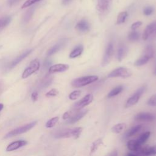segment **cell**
<instances>
[{
  "instance_id": "16",
  "label": "cell",
  "mask_w": 156,
  "mask_h": 156,
  "mask_svg": "<svg viewBox=\"0 0 156 156\" xmlns=\"http://www.w3.org/2000/svg\"><path fill=\"white\" fill-rule=\"evenodd\" d=\"M76 29L80 32H85L90 30V24L86 20L83 19L77 23Z\"/></svg>"
},
{
  "instance_id": "34",
  "label": "cell",
  "mask_w": 156,
  "mask_h": 156,
  "mask_svg": "<svg viewBox=\"0 0 156 156\" xmlns=\"http://www.w3.org/2000/svg\"><path fill=\"white\" fill-rule=\"evenodd\" d=\"M83 130V128L80 127L73 128V138H77L80 135L82 132Z\"/></svg>"
},
{
  "instance_id": "28",
  "label": "cell",
  "mask_w": 156,
  "mask_h": 156,
  "mask_svg": "<svg viewBox=\"0 0 156 156\" xmlns=\"http://www.w3.org/2000/svg\"><path fill=\"white\" fill-rule=\"evenodd\" d=\"M11 21V17L5 16L0 18V30L6 27Z\"/></svg>"
},
{
  "instance_id": "36",
  "label": "cell",
  "mask_w": 156,
  "mask_h": 156,
  "mask_svg": "<svg viewBox=\"0 0 156 156\" xmlns=\"http://www.w3.org/2000/svg\"><path fill=\"white\" fill-rule=\"evenodd\" d=\"M145 54L148 55L151 58L154 56V51L152 46H148L146 47L145 49Z\"/></svg>"
},
{
  "instance_id": "6",
  "label": "cell",
  "mask_w": 156,
  "mask_h": 156,
  "mask_svg": "<svg viewBox=\"0 0 156 156\" xmlns=\"http://www.w3.org/2000/svg\"><path fill=\"white\" fill-rule=\"evenodd\" d=\"M93 100V95L92 94H88L84 97H83L81 99L76 102L73 105V108L74 110L79 111L80 109L83 108V107L91 104Z\"/></svg>"
},
{
  "instance_id": "15",
  "label": "cell",
  "mask_w": 156,
  "mask_h": 156,
  "mask_svg": "<svg viewBox=\"0 0 156 156\" xmlns=\"http://www.w3.org/2000/svg\"><path fill=\"white\" fill-rule=\"evenodd\" d=\"M27 142L25 140H18L11 143L9 144L6 148L7 151H12L16 150L25 145H26Z\"/></svg>"
},
{
  "instance_id": "29",
  "label": "cell",
  "mask_w": 156,
  "mask_h": 156,
  "mask_svg": "<svg viewBox=\"0 0 156 156\" xmlns=\"http://www.w3.org/2000/svg\"><path fill=\"white\" fill-rule=\"evenodd\" d=\"M103 143V141H102V138H99L96 140H95L92 145H91V153H93L99 147V146H100Z\"/></svg>"
},
{
  "instance_id": "4",
  "label": "cell",
  "mask_w": 156,
  "mask_h": 156,
  "mask_svg": "<svg viewBox=\"0 0 156 156\" xmlns=\"http://www.w3.org/2000/svg\"><path fill=\"white\" fill-rule=\"evenodd\" d=\"M40 67V63L38 59L35 58L30 62L28 66L24 70L22 74V78L26 79L32 74L37 72Z\"/></svg>"
},
{
  "instance_id": "9",
  "label": "cell",
  "mask_w": 156,
  "mask_h": 156,
  "mask_svg": "<svg viewBox=\"0 0 156 156\" xmlns=\"http://www.w3.org/2000/svg\"><path fill=\"white\" fill-rule=\"evenodd\" d=\"M112 0H98L96 9L101 13L107 12L110 7Z\"/></svg>"
},
{
  "instance_id": "3",
  "label": "cell",
  "mask_w": 156,
  "mask_h": 156,
  "mask_svg": "<svg viewBox=\"0 0 156 156\" xmlns=\"http://www.w3.org/2000/svg\"><path fill=\"white\" fill-rule=\"evenodd\" d=\"M146 89V85L142 86L140 88H139L135 92V93L127 100L125 107L126 108H127V107H130L132 105H135L138 102V101L140 100V99L141 96L143 95V94L145 92Z\"/></svg>"
},
{
  "instance_id": "19",
  "label": "cell",
  "mask_w": 156,
  "mask_h": 156,
  "mask_svg": "<svg viewBox=\"0 0 156 156\" xmlns=\"http://www.w3.org/2000/svg\"><path fill=\"white\" fill-rule=\"evenodd\" d=\"M32 51V49H30V50H27L26 52H24V53L21 54L20 56L17 57L15 60H13V62L10 63V68H13L15 66H16L17 64H18L20 62H21L23 59H24L28 55H29L30 54V52Z\"/></svg>"
},
{
  "instance_id": "8",
  "label": "cell",
  "mask_w": 156,
  "mask_h": 156,
  "mask_svg": "<svg viewBox=\"0 0 156 156\" xmlns=\"http://www.w3.org/2000/svg\"><path fill=\"white\" fill-rule=\"evenodd\" d=\"M54 136L56 138H73V129H63L55 131Z\"/></svg>"
},
{
  "instance_id": "13",
  "label": "cell",
  "mask_w": 156,
  "mask_h": 156,
  "mask_svg": "<svg viewBox=\"0 0 156 156\" xmlns=\"http://www.w3.org/2000/svg\"><path fill=\"white\" fill-rule=\"evenodd\" d=\"M69 65L67 64L58 63L52 65L49 68V73H62L64 72L69 69Z\"/></svg>"
},
{
  "instance_id": "35",
  "label": "cell",
  "mask_w": 156,
  "mask_h": 156,
  "mask_svg": "<svg viewBox=\"0 0 156 156\" xmlns=\"http://www.w3.org/2000/svg\"><path fill=\"white\" fill-rule=\"evenodd\" d=\"M147 104L151 107L156 106V94L152 95L147 101Z\"/></svg>"
},
{
  "instance_id": "24",
  "label": "cell",
  "mask_w": 156,
  "mask_h": 156,
  "mask_svg": "<svg viewBox=\"0 0 156 156\" xmlns=\"http://www.w3.org/2000/svg\"><path fill=\"white\" fill-rule=\"evenodd\" d=\"M124 90V87L122 85H118L117 87H116L115 88H114L113 89H112L107 94V97L108 98H113L118 94H119L120 93H121L122 91V90Z\"/></svg>"
},
{
  "instance_id": "43",
  "label": "cell",
  "mask_w": 156,
  "mask_h": 156,
  "mask_svg": "<svg viewBox=\"0 0 156 156\" xmlns=\"http://www.w3.org/2000/svg\"><path fill=\"white\" fill-rule=\"evenodd\" d=\"M21 0H7V3L9 6H12L14 4L18 3Z\"/></svg>"
},
{
  "instance_id": "47",
  "label": "cell",
  "mask_w": 156,
  "mask_h": 156,
  "mask_svg": "<svg viewBox=\"0 0 156 156\" xmlns=\"http://www.w3.org/2000/svg\"><path fill=\"white\" fill-rule=\"evenodd\" d=\"M154 74L156 75V68H155V71H154Z\"/></svg>"
},
{
  "instance_id": "30",
  "label": "cell",
  "mask_w": 156,
  "mask_h": 156,
  "mask_svg": "<svg viewBox=\"0 0 156 156\" xmlns=\"http://www.w3.org/2000/svg\"><path fill=\"white\" fill-rule=\"evenodd\" d=\"M140 37V34L135 31V30H133V31L130 32L128 35V39L131 41H135L138 40Z\"/></svg>"
},
{
  "instance_id": "11",
  "label": "cell",
  "mask_w": 156,
  "mask_h": 156,
  "mask_svg": "<svg viewBox=\"0 0 156 156\" xmlns=\"http://www.w3.org/2000/svg\"><path fill=\"white\" fill-rule=\"evenodd\" d=\"M88 112V110H83L80 112H78L76 113H73L66 121L67 124H74L81 119Z\"/></svg>"
},
{
  "instance_id": "20",
  "label": "cell",
  "mask_w": 156,
  "mask_h": 156,
  "mask_svg": "<svg viewBox=\"0 0 156 156\" xmlns=\"http://www.w3.org/2000/svg\"><path fill=\"white\" fill-rule=\"evenodd\" d=\"M143 128V125L141 124H139V125H136L135 126L132 127V128H130L129 130H128L126 134H125V138H130L133 135H135V134H136L137 133H138Z\"/></svg>"
},
{
  "instance_id": "33",
  "label": "cell",
  "mask_w": 156,
  "mask_h": 156,
  "mask_svg": "<svg viewBox=\"0 0 156 156\" xmlns=\"http://www.w3.org/2000/svg\"><path fill=\"white\" fill-rule=\"evenodd\" d=\"M81 94V91L80 90H75L73 92H71L69 94V99L71 100H76L77 99Z\"/></svg>"
},
{
  "instance_id": "26",
  "label": "cell",
  "mask_w": 156,
  "mask_h": 156,
  "mask_svg": "<svg viewBox=\"0 0 156 156\" xmlns=\"http://www.w3.org/2000/svg\"><path fill=\"white\" fill-rule=\"evenodd\" d=\"M127 16H128V13L126 11H123L120 12L117 16L116 23L118 24H121L124 23L126 21Z\"/></svg>"
},
{
  "instance_id": "23",
  "label": "cell",
  "mask_w": 156,
  "mask_h": 156,
  "mask_svg": "<svg viewBox=\"0 0 156 156\" xmlns=\"http://www.w3.org/2000/svg\"><path fill=\"white\" fill-rule=\"evenodd\" d=\"M127 53V48L124 45H121L117 51V59L118 61L121 62L125 57Z\"/></svg>"
},
{
  "instance_id": "22",
  "label": "cell",
  "mask_w": 156,
  "mask_h": 156,
  "mask_svg": "<svg viewBox=\"0 0 156 156\" xmlns=\"http://www.w3.org/2000/svg\"><path fill=\"white\" fill-rule=\"evenodd\" d=\"M150 59H151V58H150L148 55L144 54V55H143V56H141V57H140L139 58H138V59L135 62L134 65L136 66H143V65L146 64V63L149 62V60Z\"/></svg>"
},
{
  "instance_id": "2",
  "label": "cell",
  "mask_w": 156,
  "mask_h": 156,
  "mask_svg": "<svg viewBox=\"0 0 156 156\" xmlns=\"http://www.w3.org/2000/svg\"><path fill=\"white\" fill-rule=\"evenodd\" d=\"M37 124V121H34L30 123L25 124L23 126H21L20 127H18L14 130H11L10 132H9L5 136V138H8L10 137H12L13 136H16L23 133H25L26 132H27L28 130H30L31 129H32Z\"/></svg>"
},
{
  "instance_id": "32",
  "label": "cell",
  "mask_w": 156,
  "mask_h": 156,
  "mask_svg": "<svg viewBox=\"0 0 156 156\" xmlns=\"http://www.w3.org/2000/svg\"><path fill=\"white\" fill-rule=\"evenodd\" d=\"M34 8L32 7V8H30V9H29L26 13H25L24 15V21L25 22H27L30 20V19L31 18V17L32 16L33 14H34Z\"/></svg>"
},
{
  "instance_id": "44",
  "label": "cell",
  "mask_w": 156,
  "mask_h": 156,
  "mask_svg": "<svg viewBox=\"0 0 156 156\" xmlns=\"http://www.w3.org/2000/svg\"><path fill=\"white\" fill-rule=\"evenodd\" d=\"M73 0H62V4L63 5H67L69 4Z\"/></svg>"
},
{
  "instance_id": "31",
  "label": "cell",
  "mask_w": 156,
  "mask_h": 156,
  "mask_svg": "<svg viewBox=\"0 0 156 156\" xmlns=\"http://www.w3.org/2000/svg\"><path fill=\"white\" fill-rule=\"evenodd\" d=\"M58 119H59V118L58 116H55V117H54V118L50 119L49 120H48L46 122V127L47 128H51V127H54L57 124Z\"/></svg>"
},
{
  "instance_id": "12",
  "label": "cell",
  "mask_w": 156,
  "mask_h": 156,
  "mask_svg": "<svg viewBox=\"0 0 156 156\" xmlns=\"http://www.w3.org/2000/svg\"><path fill=\"white\" fill-rule=\"evenodd\" d=\"M156 33V21L147 25L143 34V39L147 40L152 34Z\"/></svg>"
},
{
  "instance_id": "25",
  "label": "cell",
  "mask_w": 156,
  "mask_h": 156,
  "mask_svg": "<svg viewBox=\"0 0 156 156\" xmlns=\"http://www.w3.org/2000/svg\"><path fill=\"white\" fill-rule=\"evenodd\" d=\"M150 135H151V132L149 131H147L143 133V134H141L136 140L139 144L142 145L148 140Z\"/></svg>"
},
{
  "instance_id": "42",
  "label": "cell",
  "mask_w": 156,
  "mask_h": 156,
  "mask_svg": "<svg viewBox=\"0 0 156 156\" xmlns=\"http://www.w3.org/2000/svg\"><path fill=\"white\" fill-rule=\"evenodd\" d=\"M38 93L37 91H34L31 94V98H32V100L34 101V102H35L37 101L38 99Z\"/></svg>"
},
{
  "instance_id": "37",
  "label": "cell",
  "mask_w": 156,
  "mask_h": 156,
  "mask_svg": "<svg viewBox=\"0 0 156 156\" xmlns=\"http://www.w3.org/2000/svg\"><path fill=\"white\" fill-rule=\"evenodd\" d=\"M154 9L153 7L147 6L143 9V13L146 16H149V15H151L154 12Z\"/></svg>"
},
{
  "instance_id": "17",
  "label": "cell",
  "mask_w": 156,
  "mask_h": 156,
  "mask_svg": "<svg viewBox=\"0 0 156 156\" xmlns=\"http://www.w3.org/2000/svg\"><path fill=\"white\" fill-rule=\"evenodd\" d=\"M65 44V40H62L61 41H60L59 43L55 44V45H54L53 46H52L47 52V55L48 56H50L52 55L53 54H54L55 53L57 52L58 51H60L62 48L63 46V45Z\"/></svg>"
},
{
  "instance_id": "38",
  "label": "cell",
  "mask_w": 156,
  "mask_h": 156,
  "mask_svg": "<svg viewBox=\"0 0 156 156\" xmlns=\"http://www.w3.org/2000/svg\"><path fill=\"white\" fill-rule=\"evenodd\" d=\"M52 79L50 77H45L43 81L41 82V87H48L52 82Z\"/></svg>"
},
{
  "instance_id": "5",
  "label": "cell",
  "mask_w": 156,
  "mask_h": 156,
  "mask_svg": "<svg viewBox=\"0 0 156 156\" xmlns=\"http://www.w3.org/2000/svg\"><path fill=\"white\" fill-rule=\"evenodd\" d=\"M132 75V72L130 69L125 67H118L112 71L108 74V77H122L127 78Z\"/></svg>"
},
{
  "instance_id": "10",
  "label": "cell",
  "mask_w": 156,
  "mask_h": 156,
  "mask_svg": "<svg viewBox=\"0 0 156 156\" xmlns=\"http://www.w3.org/2000/svg\"><path fill=\"white\" fill-rule=\"evenodd\" d=\"M155 119L154 116L150 113H139L134 117L136 121L141 122H151Z\"/></svg>"
},
{
  "instance_id": "14",
  "label": "cell",
  "mask_w": 156,
  "mask_h": 156,
  "mask_svg": "<svg viewBox=\"0 0 156 156\" xmlns=\"http://www.w3.org/2000/svg\"><path fill=\"white\" fill-rule=\"evenodd\" d=\"M138 155H156V145L151 147H142L137 152Z\"/></svg>"
},
{
  "instance_id": "7",
  "label": "cell",
  "mask_w": 156,
  "mask_h": 156,
  "mask_svg": "<svg viewBox=\"0 0 156 156\" xmlns=\"http://www.w3.org/2000/svg\"><path fill=\"white\" fill-rule=\"evenodd\" d=\"M113 45L112 43H110L107 45L105 53L104 54V56L102 57V60L101 62V65L102 66H106L110 63L113 55Z\"/></svg>"
},
{
  "instance_id": "1",
  "label": "cell",
  "mask_w": 156,
  "mask_h": 156,
  "mask_svg": "<svg viewBox=\"0 0 156 156\" xmlns=\"http://www.w3.org/2000/svg\"><path fill=\"white\" fill-rule=\"evenodd\" d=\"M98 76L95 75L87 76L76 78L71 82V85L75 88H79L90 84L98 79Z\"/></svg>"
},
{
  "instance_id": "41",
  "label": "cell",
  "mask_w": 156,
  "mask_h": 156,
  "mask_svg": "<svg viewBox=\"0 0 156 156\" xmlns=\"http://www.w3.org/2000/svg\"><path fill=\"white\" fill-rule=\"evenodd\" d=\"M142 25V22L141 21H136L134 23H133L132 25H131V29L132 30H136V29H138L139 27H140Z\"/></svg>"
},
{
  "instance_id": "46",
  "label": "cell",
  "mask_w": 156,
  "mask_h": 156,
  "mask_svg": "<svg viewBox=\"0 0 156 156\" xmlns=\"http://www.w3.org/2000/svg\"><path fill=\"white\" fill-rule=\"evenodd\" d=\"M110 155H117V153H115V152L113 151L112 154H110Z\"/></svg>"
},
{
  "instance_id": "27",
  "label": "cell",
  "mask_w": 156,
  "mask_h": 156,
  "mask_svg": "<svg viewBox=\"0 0 156 156\" xmlns=\"http://www.w3.org/2000/svg\"><path fill=\"white\" fill-rule=\"evenodd\" d=\"M125 123H118L113 126L112 128V132L115 133H119L126 127Z\"/></svg>"
},
{
  "instance_id": "48",
  "label": "cell",
  "mask_w": 156,
  "mask_h": 156,
  "mask_svg": "<svg viewBox=\"0 0 156 156\" xmlns=\"http://www.w3.org/2000/svg\"><path fill=\"white\" fill-rule=\"evenodd\" d=\"M1 47H2V46H0V48H1Z\"/></svg>"
},
{
  "instance_id": "40",
  "label": "cell",
  "mask_w": 156,
  "mask_h": 156,
  "mask_svg": "<svg viewBox=\"0 0 156 156\" xmlns=\"http://www.w3.org/2000/svg\"><path fill=\"white\" fill-rule=\"evenodd\" d=\"M58 94V91L55 88H53V89H51L50 91H49L48 93H46V96L47 97H54L57 96Z\"/></svg>"
},
{
  "instance_id": "21",
  "label": "cell",
  "mask_w": 156,
  "mask_h": 156,
  "mask_svg": "<svg viewBox=\"0 0 156 156\" xmlns=\"http://www.w3.org/2000/svg\"><path fill=\"white\" fill-rule=\"evenodd\" d=\"M83 51V47L82 45H79L75 48L69 54V58H74L80 56Z\"/></svg>"
},
{
  "instance_id": "45",
  "label": "cell",
  "mask_w": 156,
  "mask_h": 156,
  "mask_svg": "<svg viewBox=\"0 0 156 156\" xmlns=\"http://www.w3.org/2000/svg\"><path fill=\"white\" fill-rule=\"evenodd\" d=\"M3 107H4V105H3V104H0V112H1V111L2 110Z\"/></svg>"
},
{
  "instance_id": "18",
  "label": "cell",
  "mask_w": 156,
  "mask_h": 156,
  "mask_svg": "<svg viewBox=\"0 0 156 156\" xmlns=\"http://www.w3.org/2000/svg\"><path fill=\"white\" fill-rule=\"evenodd\" d=\"M127 148L130 151L135 152L136 154V156H138L137 152L141 148V145L139 144L136 140L129 141L127 143Z\"/></svg>"
},
{
  "instance_id": "39",
  "label": "cell",
  "mask_w": 156,
  "mask_h": 156,
  "mask_svg": "<svg viewBox=\"0 0 156 156\" xmlns=\"http://www.w3.org/2000/svg\"><path fill=\"white\" fill-rule=\"evenodd\" d=\"M41 0H27L22 5V9H24V7H29L30 5H32V4L37 2H39Z\"/></svg>"
}]
</instances>
